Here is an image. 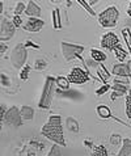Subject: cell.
Instances as JSON below:
<instances>
[{
  "mask_svg": "<svg viewBox=\"0 0 131 156\" xmlns=\"http://www.w3.org/2000/svg\"><path fill=\"white\" fill-rule=\"evenodd\" d=\"M127 15L131 17V3L129 4V8H127Z\"/></svg>",
  "mask_w": 131,
  "mask_h": 156,
  "instance_id": "74e56055",
  "label": "cell"
},
{
  "mask_svg": "<svg viewBox=\"0 0 131 156\" xmlns=\"http://www.w3.org/2000/svg\"><path fill=\"white\" fill-rule=\"evenodd\" d=\"M66 125H67V127L69 131L72 133H79V130H80V126H79V122L73 118V117H68L67 119H66Z\"/></svg>",
  "mask_w": 131,
  "mask_h": 156,
  "instance_id": "2e32d148",
  "label": "cell"
},
{
  "mask_svg": "<svg viewBox=\"0 0 131 156\" xmlns=\"http://www.w3.org/2000/svg\"><path fill=\"white\" fill-rule=\"evenodd\" d=\"M123 94H125V93L114 92V90H113V93L110 94V100H112V101H114V100H115V98H118V97H123Z\"/></svg>",
  "mask_w": 131,
  "mask_h": 156,
  "instance_id": "e575fe53",
  "label": "cell"
},
{
  "mask_svg": "<svg viewBox=\"0 0 131 156\" xmlns=\"http://www.w3.org/2000/svg\"><path fill=\"white\" fill-rule=\"evenodd\" d=\"M119 45V38L117 37V34H114L113 32H109L106 34H104L101 38V46L106 50H114L115 47Z\"/></svg>",
  "mask_w": 131,
  "mask_h": 156,
  "instance_id": "9c48e42d",
  "label": "cell"
},
{
  "mask_svg": "<svg viewBox=\"0 0 131 156\" xmlns=\"http://www.w3.org/2000/svg\"><path fill=\"white\" fill-rule=\"evenodd\" d=\"M30 66L29 64H25V66L23 67V70H21V72H20V79L21 80H28L29 79V73H30Z\"/></svg>",
  "mask_w": 131,
  "mask_h": 156,
  "instance_id": "d4e9b609",
  "label": "cell"
},
{
  "mask_svg": "<svg viewBox=\"0 0 131 156\" xmlns=\"http://www.w3.org/2000/svg\"><path fill=\"white\" fill-rule=\"evenodd\" d=\"M79 4H80V5H83V7H84L85 9L88 11V12H89V13H90L92 16H94V15H96V13H94V11H93V9H90V7H89L88 2H83V0H80V2H79Z\"/></svg>",
  "mask_w": 131,
  "mask_h": 156,
  "instance_id": "d6a6232c",
  "label": "cell"
},
{
  "mask_svg": "<svg viewBox=\"0 0 131 156\" xmlns=\"http://www.w3.org/2000/svg\"><path fill=\"white\" fill-rule=\"evenodd\" d=\"M126 64H127V67H129V70H130V72H131V62H127V63H126Z\"/></svg>",
  "mask_w": 131,
  "mask_h": 156,
  "instance_id": "f35d334b",
  "label": "cell"
},
{
  "mask_svg": "<svg viewBox=\"0 0 131 156\" xmlns=\"http://www.w3.org/2000/svg\"><path fill=\"white\" fill-rule=\"evenodd\" d=\"M2 85L3 87H11V79L9 77H7L5 73H2Z\"/></svg>",
  "mask_w": 131,
  "mask_h": 156,
  "instance_id": "4dcf8cb0",
  "label": "cell"
},
{
  "mask_svg": "<svg viewBox=\"0 0 131 156\" xmlns=\"http://www.w3.org/2000/svg\"><path fill=\"white\" fill-rule=\"evenodd\" d=\"M25 11H26L25 3L19 2V3L16 4V8H15V16H20L21 13H25Z\"/></svg>",
  "mask_w": 131,
  "mask_h": 156,
  "instance_id": "4316f807",
  "label": "cell"
},
{
  "mask_svg": "<svg viewBox=\"0 0 131 156\" xmlns=\"http://www.w3.org/2000/svg\"><path fill=\"white\" fill-rule=\"evenodd\" d=\"M47 67V62L45 59H37L36 62H34V68L38 71H42V70H45V68Z\"/></svg>",
  "mask_w": 131,
  "mask_h": 156,
  "instance_id": "83f0119b",
  "label": "cell"
},
{
  "mask_svg": "<svg viewBox=\"0 0 131 156\" xmlns=\"http://www.w3.org/2000/svg\"><path fill=\"white\" fill-rule=\"evenodd\" d=\"M126 114L131 119V89L126 94Z\"/></svg>",
  "mask_w": 131,
  "mask_h": 156,
  "instance_id": "cb8c5ba5",
  "label": "cell"
},
{
  "mask_svg": "<svg viewBox=\"0 0 131 156\" xmlns=\"http://www.w3.org/2000/svg\"><path fill=\"white\" fill-rule=\"evenodd\" d=\"M62 53L64 55V59L67 62H71L75 58H80L81 59V54L84 51V46L80 45H73V43H67V42H62Z\"/></svg>",
  "mask_w": 131,
  "mask_h": 156,
  "instance_id": "5b68a950",
  "label": "cell"
},
{
  "mask_svg": "<svg viewBox=\"0 0 131 156\" xmlns=\"http://www.w3.org/2000/svg\"><path fill=\"white\" fill-rule=\"evenodd\" d=\"M109 89H110V87H109V84H104V85L101 87V88H98L97 90H96V94H97V96H101V94L106 93Z\"/></svg>",
  "mask_w": 131,
  "mask_h": 156,
  "instance_id": "f546056e",
  "label": "cell"
},
{
  "mask_svg": "<svg viewBox=\"0 0 131 156\" xmlns=\"http://www.w3.org/2000/svg\"><path fill=\"white\" fill-rule=\"evenodd\" d=\"M55 84H56V79L52 76H47L45 85H43V90L41 94V98H39V104L38 106L42 108V109H49L52 101V96L55 93Z\"/></svg>",
  "mask_w": 131,
  "mask_h": 156,
  "instance_id": "7a4b0ae2",
  "label": "cell"
},
{
  "mask_svg": "<svg viewBox=\"0 0 131 156\" xmlns=\"http://www.w3.org/2000/svg\"><path fill=\"white\" fill-rule=\"evenodd\" d=\"M97 113H98V115L101 117V118H109V117L112 115L110 109H109L108 106H104V105L97 108Z\"/></svg>",
  "mask_w": 131,
  "mask_h": 156,
  "instance_id": "ffe728a7",
  "label": "cell"
},
{
  "mask_svg": "<svg viewBox=\"0 0 131 156\" xmlns=\"http://www.w3.org/2000/svg\"><path fill=\"white\" fill-rule=\"evenodd\" d=\"M113 90L114 92H121V93H125V94H127L129 92V89H127V85H125V84H121V83H118V81H113Z\"/></svg>",
  "mask_w": 131,
  "mask_h": 156,
  "instance_id": "44dd1931",
  "label": "cell"
},
{
  "mask_svg": "<svg viewBox=\"0 0 131 156\" xmlns=\"http://www.w3.org/2000/svg\"><path fill=\"white\" fill-rule=\"evenodd\" d=\"M54 16H55V28H59L60 25L58 24V11H55V12H54Z\"/></svg>",
  "mask_w": 131,
  "mask_h": 156,
  "instance_id": "8d00e7d4",
  "label": "cell"
},
{
  "mask_svg": "<svg viewBox=\"0 0 131 156\" xmlns=\"http://www.w3.org/2000/svg\"><path fill=\"white\" fill-rule=\"evenodd\" d=\"M89 73L81 67H73L68 75V80L72 84H85L87 81H89Z\"/></svg>",
  "mask_w": 131,
  "mask_h": 156,
  "instance_id": "52a82bcc",
  "label": "cell"
},
{
  "mask_svg": "<svg viewBox=\"0 0 131 156\" xmlns=\"http://www.w3.org/2000/svg\"><path fill=\"white\" fill-rule=\"evenodd\" d=\"M41 134L43 136H46L47 139H50L59 144L60 147L66 146L64 135H63V127H62V118L60 115H51L49 121L46 122V125H43V127L41 130Z\"/></svg>",
  "mask_w": 131,
  "mask_h": 156,
  "instance_id": "6da1fadb",
  "label": "cell"
},
{
  "mask_svg": "<svg viewBox=\"0 0 131 156\" xmlns=\"http://www.w3.org/2000/svg\"><path fill=\"white\" fill-rule=\"evenodd\" d=\"M113 51H114L115 57H117V59L119 60V62H123V60L126 59V57H127V53H126V50L123 49V46H122L121 43H119V45H118Z\"/></svg>",
  "mask_w": 131,
  "mask_h": 156,
  "instance_id": "e0dca14e",
  "label": "cell"
},
{
  "mask_svg": "<svg viewBox=\"0 0 131 156\" xmlns=\"http://www.w3.org/2000/svg\"><path fill=\"white\" fill-rule=\"evenodd\" d=\"M25 15L29 17H36V19H39V16H41V8L34 2H29L28 5H26V11H25Z\"/></svg>",
  "mask_w": 131,
  "mask_h": 156,
  "instance_id": "7c38bea8",
  "label": "cell"
},
{
  "mask_svg": "<svg viewBox=\"0 0 131 156\" xmlns=\"http://www.w3.org/2000/svg\"><path fill=\"white\" fill-rule=\"evenodd\" d=\"M90 57L96 63H98V64L106 60V54H105L104 51L98 50V49H92L90 50Z\"/></svg>",
  "mask_w": 131,
  "mask_h": 156,
  "instance_id": "5bb4252c",
  "label": "cell"
},
{
  "mask_svg": "<svg viewBox=\"0 0 131 156\" xmlns=\"http://www.w3.org/2000/svg\"><path fill=\"white\" fill-rule=\"evenodd\" d=\"M5 123L8 125H12L15 127H19L23 125V117H21V112L19 110L17 106H11L9 109L7 110V114H5Z\"/></svg>",
  "mask_w": 131,
  "mask_h": 156,
  "instance_id": "ba28073f",
  "label": "cell"
},
{
  "mask_svg": "<svg viewBox=\"0 0 131 156\" xmlns=\"http://www.w3.org/2000/svg\"><path fill=\"white\" fill-rule=\"evenodd\" d=\"M7 49H8V46L5 45V43H4V42L0 43V53L4 54V53H5V50H7Z\"/></svg>",
  "mask_w": 131,
  "mask_h": 156,
  "instance_id": "d590c367",
  "label": "cell"
},
{
  "mask_svg": "<svg viewBox=\"0 0 131 156\" xmlns=\"http://www.w3.org/2000/svg\"><path fill=\"white\" fill-rule=\"evenodd\" d=\"M98 75H100V77L102 79V81H106V80H109L110 79V73H109L108 71H106V68H105L102 64H100L98 66Z\"/></svg>",
  "mask_w": 131,
  "mask_h": 156,
  "instance_id": "603a6c76",
  "label": "cell"
},
{
  "mask_svg": "<svg viewBox=\"0 0 131 156\" xmlns=\"http://www.w3.org/2000/svg\"><path fill=\"white\" fill-rule=\"evenodd\" d=\"M47 156H62V150H60V146L59 144H54L50 148Z\"/></svg>",
  "mask_w": 131,
  "mask_h": 156,
  "instance_id": "484cf974",
  "label": "cell"
},
{
  "mask_svg": "<svg viewBox=\"0 0 131 156\" xmlns=\"http://www.w3.org/2000/svg\"><path fill=\"white\" fill-rule=\"evenodd\" d=\"M92 156H109V152L106 150V147L100 144V146H96L93 152H92Z\"/></svg>",
  "mask_w": 131,
  "mask_h": 156,
  "instance_id": "ac0fdd59",
  "label": "cell"
},
{
  "mask_svg": "<svg viewBox=\"0 0 131 156\" xmlns=\"http://www.w3.org/2000/svg\"><path fill=\"white\" fill-rule=\"evenodd\" d=\"M118 17H119L118 9L114 5H110L98 15V23L104 28H114L118 23Z\"/></svg>",
  "mask_w": 131,
  "mask_h": 156,
  "instance_id": "3957f363",
  "label": "cell"
},
{
  "mask_svg": "<svg viewBox=\"0 0 131 156\" xmlns=\"http://www.w3.org/2000/svg\"><path fill=\"white\" fill-rule=\"evenodd\" d=\"M12 23L15 24L16 28H19V27H21V24H23V20H21L20 16H15L13 17V20H12Z\"/></svg>",
  "mask_w": 131,
  "mask_h": 156,
  "instance_id": "836d02e7",
  "label": "cell"
},
{
  "mask_svg": "<svg viewBox=\"0 0 131 156\" xmlns=\"http://www.w3.org/2000/svg\"><path fill=\"white\" fill-rule=\"evenodd\" d=\"M122 33H123V37H125V40H126V43L129 45L130 51H131V34H130V32H129V29H127V28L123 29V30H122Z\"/></svg>",
  "mask_w": 131,
  "mask_h": 156,
  "instance_id": "f1b7e54d",
  "label": "cell"
},
{
  "mask_svg": "<svg viewBox=\"0 0 131 156\" xmlns=\"http://www.w3.org/2000/svg\"><path fill=\"white\" fill-rule=\"evenodd\" d=\"M26 58H28V50H26V46L23 43H19L13 47L12 53H11V63L12 66L16 68V70H20L23 68L26 63Z\"/></svg>",
  "mask_w": 131,
  "mask_h": 156,
  "instance_id": "277c9868",
  "label": "cell"
},
{
  "mask_svg": "<svg viewBox=\"0 0 131 156\" xmlns=\"http://www.w3.org/2000/svg\"><path fill=\"white\" fill-rule=\"evenodd\" d=\"M110 144L113 146V147H117V146H121L122 144V142H123V139H122V136H121V134H117V133H114V134H112L110 135Z\"/></svg>",
  "mask_w": 131,
  "mask_h": 156,
  "instance_id": "d6986e66",
  "label": "cell"
},
{
  "mask_svg": "<svg viewBox=\"0 0 131 156\" xmlns=\"http://www.w3.org/2000/svg\"><path fill=\"white\" fill-rule=\"evenodd\" d=\"M118 156H131V139L126 138L122 142V147L118 152Z\"/></svg>",
  "mask_w": 131,
  "mask_h": 156,
  "instance_id": "4fadbf2b",
  "label": "cell"
},
{
  "mask_svg": "<svg viewBox=\"0 0 131 156\" xmlns=\"http://www.w3.org/2000/svg\"><path fill=\"white\" fill-rule=\"evenodd\" d=\"M113 75H115L118 77H130L131 79V72L129 70L127 64H123V63H118L113 67Z\"/></svg>",
  "mask_w": 131,
  "mask_h": 156,
  "instance_id": "8fae6325",
  "label": "cell"
},
{
  "mask_svg": "<svg viewBox=\"0 0 131 156\" xmlns=\"http://www.w3.org/2000/svg\"><path fill=\"white\" fill-rule=\"evenodd\" d=\"M7 110H8V109H5V105H4V104H2V108H0V121H2V123H4V121H5Z\"/></svg>",
  "mask_w": 131,
  "mask_h": 156,
  "instance_id": "1f68e13d",
  "label": "cell"
},
{
  "mask_svg": "<svg viewBox=\"0 0 131 156\" xmlns=\"http://www.w3.org/2000/svg\"><path fill=\"white\" fill-rule=\"evenodd\" d=\"M21 117H23V119H26V121H32L34 118V109L32 106H28V105H24L21 106Z\"/></svg>",
  "mask_w": 131,
  "mask_h": 156,
  "instance_id": "9a60e30c",
  "label": "cell"
},
{
  "mask_svg": "<svg viewBox=\"0 0 131 156\" xmlns=\"http://www.w3.org/2000/svg\"><path fill=\"white\" fill-rule=\"evenodd\" d=\"M15 32H16L15 24L8 19H5V17H2V20H0V40H2V42L9 41L13 37Z\"/></svg>",
  "mask_w": 131,
  "mask_h": 156,
  "instance_id": "8992f818",
  "label": "cell"
},
{
  "mask_svg": "<svg viewBox=\"0 0 131 156\" xmlns=\"http://www.w3.org/2000/svg\"><path fill=\"white\" fill-rule=\"evenodd\" d=\"M56 84H58L62 89H68L69 88V80H68V77H63V76L56 77Z\"/></svg>",
  "mask_w": 131,
  "mask_h": 156,
  "instance_id": "7402d4cb",
  "label": "cell"
},
{
  "mask_svg": "<svg viewBox=\"0 0 131 156\" xmlns=\"http://www.w3.org/2000/svg\"><path fill=\"white\" fill-rule=\"evenodd\" d=\"M43 27H45L43 20L36 19V17H30V19L26 21V24L24 25V30H26V32H30V33H37Z\"/></svg>",
  "mask_w": 131,
  "mask_h": 156,
  "instance_id": "30bf717a",
  "label": "cell"
}]
</instances>
